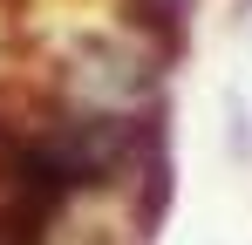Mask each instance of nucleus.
I'll list each match as a JSON object with an SVG mask.
<instances>
[{"label":"nucleus","instance_id":"2","mask_svg":"<svg viewBox=\"0 0 252 245\" xmlns=\"http://www.w3.org/2000/svg\"><path fill=\"white\" fill-rule=\"evenodd\" d=\"M232 7H239V21H252V0H232Z\"/></svg>","mask_w":252,"mask_h":245},{"label":"nucleus","instance_id":"1","mask_svg":"<svg viewBox=\"0 0 252 245\" xmlns=\"http://www.w3.org/2000/svg\"><path fill=\"white\" fill-rule=\"evenodd\" d=\"M34 95L62 109H95V116H150L170 109V55L150 48L116 14L109 28H82L55 48Z\"/></svg>","mask_w":252,"mask_h":245}]
</instances>
